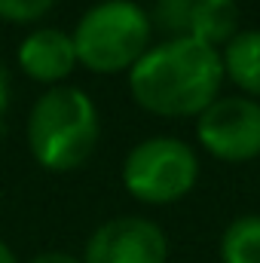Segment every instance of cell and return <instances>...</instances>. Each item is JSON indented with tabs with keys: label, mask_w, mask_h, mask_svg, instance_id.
Here are the masks:
<instances>
[{
	"label": "cell",
	"mask_w": 260,
	"mask_h": 263,
	"mask_svg": "<svg viewBox=\"0 0 260 263\" xmlns=\"http://www.w3.org/2000/svg\"><path fill=\"white\" fill-rule=\"evenodd\" d=\"M6 104H9V77H6V70L0 65V114L6 110Z\"/></svg>",
	"instance_id": "cell-14"
},
{
	"label": "cell",
	"mask_w": 260,
	"mask_h": 263,
	"mask_svg": "<svg viewBox=\"0 0 260 263\" xmlns=\"http://www.w3.org/2000/svg\"><path fill=\"white\" fill-rule=\"evenodd\" d=\"M0 263H18L15 260V254H12V248H9L3 239H0Z\"/></svg>",
	"instance_id": "cell-15"
},
{
	"label": "cell",
	"mask_w": 260,
	"mask_h": 263,
	"mask_svg": "<svg viewBox=\"0 0 260 263\" xmlns=\"http://www.w3.org/2000/svg\"><path fill=\"white\" fill-rule=\"evenodd\" d=\"M28 263H83V260H77L67 251H43V254H37L34 260H28Z\"/></svg>",
	"instance_id": "cell-13"
},
{
	"label": "cell",
	"mask_w": 260,
	"mask_h": 263,
	"mask_svg": "<svg viewBox=\"0 0 260 263\" xmlns=\"http://www.w3.org/2000/svg\"><path fill=\"white\" fill-rule=\"evenodd\" d=\"M169 239L156 220L123 214L104 220L86 239L83 263H165Z\"/></svg>",
	"instance_id": "cell-6"
},
{
	"label": "cell",
	"mask_w": 260,
	"mask_h": 263,
	"mask_svg": "<svg viewBox=\"0 0 260 263\" xmlns=\"http://www.w3.org/2000/svg\"><path fill=\"white\" fill-rule=\"evenodd\" d=\"M190 12H193V0H156L153 6V18L159 31H165L169 37H187L190 34Z\"/></svg>",
	"instance_id": "cell-11"
},
{
	"label": "cell",
	"mask_w": 260,
	"mask_h": 263,
	"mask_svg": "<svg viewBox=\"0 0 260 263\" xmlns=\"http://www.w3.org/2000/svg\"><path fill=\"white\" fill-rule=\"evenodd\" d=\"M224 77L239 89V95L260 101V28H242L224 49Z\"/></svg>",
	"instance_id": "cell-8"
},
{
	"label": "cell",
	"mask_w": 260,
	"mask_h": 263,
	"mask_svg": "<svg viewBox=\"0 0 260 263\" xmlns=\"http://www.w3.org/2000/svg\"><path fill=\"white\" fill-rule=\"evenodd\" d=\"M52 6L55 0H0V18L9 25H31L40 22Z\"/></svg>",
	"instance_id": "cell-12"
},
{
	"label": "cell",
	"mask_w": 260,
	"mask_h": 263,
	"mask_svg": "<svg viewBox=\"0 0 260 263\" xmlns=\"http://www.w3.org/2000/svg\"><path fill=\"white\" fill-rule=\"evenodd\" d=\"M77 62L92 73H129L153 46V25L135 0H98L73 28Z\"/></svg>",
	"instance_id": "cell-3"
},
{
	"label": "cell",
	"mask_w": 260,
	"mask_h": 263,
	"mask_svg": "<svg viewBox=\"0 0 260 263\" xmlns=\"http://www.w3.org/2000/svg\"><path fill=\"white\" fill-rule=\"evenodd\" d=\"M202 150L220 162H251L260 156V101L220 95L196 117Z\"/></svg>",
	"instance_id": "cell-5"
},
{
	"label": "cell",
	"mask_w": 260,
	"mask_h": 263,
	"mask_svg": "<svg viewBox=\"0 0 260 263\" xmlns=\"http://www.w3.org/2000/svg\"><path fill=\"white\" fill-rule=\"evenodd\" d=\"M220 263H260V214H242L224 230Z\"/></svg>",
	"instance_id": "cell-10"
},
{
	"label": "cell",
	"mask_w": 260,
	"mask_h": 263,
	"mask_svg": "<svg viewBox=\"0 0 260 263\" xmlns=\"http://www.w3.org/2000/svg\"><path fill=\"white\" fill-rule=\"evenodd\" d=\"M239 31H242V12L236 0H193L187 37L220 52Z\"/></svg>",
	"instance_id": "cell-9"
},
{
	"label": "cell",
	"mask_w": 260,
	"mask_h": 263,
	"mask_svg": "<svg viewBox=\"0 0 260 263\" xmlns=\"http://www.w3.org/2000/svg\"><path fill=\"white\" fill-rule=\"evenodd\" d=\"M28 150L46 172H73L98 147V110L89 92L77 86L46 89L28 114Z\"/></svg>",
	"instance_id": "cell-2"
},
{
	"label": "cell",
	"mask_w": 260,
	"mask_h": 263,
	"mask_svg": "<svg viewBox=\"0 0 260 263\" xmlns=\"http://www.w3.org/2000/svg\"><path fill=\"white\" fill-rule=\"evenodd\" d=\"M199 181L196 150L172 135L144 138L123 159V187L144 205H172Z\"/></svg>",
	"instance_id": "cell-4"
},
{
	"label": "cell",
	"mask_w": 260,
	"mask_h": 263,
	"mask_svg": "<svg viewBox=\"0 0 260 263\" xmlns=\"http://www.w3.org/2000/svg\"><path fill=\"white\" fill-rule=\"evenodd\" d=\"M220 52L193 37H165L153 43L129 70L135 104L153 117L181 120L199 117L220 98L224 86Z\"/></svg>",
	"instance_id": "cell-1"
},
{
	"label": "cell",
	"mask_w": 260,
	"mask_h": 263,
	"mask_svg": "<svg viewBox=\"0 0 260 263\" xmlns=\"http://www.w3.org/2000/svg\"><path fill=\"white\" fill-rule=\"evenodd\" d=\"M77 65L80 62H77L73 37L62 28H37L18 43V67L25 70V77L49 89L65 86V80L73 73Z\"/></svg>",
	"instance_id": "cell-7"
}]
</instances>
